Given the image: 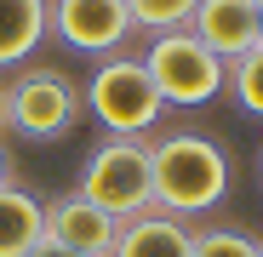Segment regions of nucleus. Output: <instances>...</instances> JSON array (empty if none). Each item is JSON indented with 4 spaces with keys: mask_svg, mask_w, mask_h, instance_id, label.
Segmentation results:
<instances>
[{
    "mask_svg": "<svg viewBox=\"0 0 263 257\" xmlns=\"http://www.w3.org/2000/svg\"><path fill=\"white\" fill-rule=\"evenodd\" d=\"M143 69L155 74V92H160L166 109H200V103H212V97H223V86H229V63L212 57L189 29L149 34Z\"/></svg>",
    "mask_w": 263,
    "mask_h": 257,
    "instance_id": "nucleus-3",
    "label": "nucleus"
},
{
    "mask_svg": "<svg viewBox=\"0 0 263 257\" xmlns=\"http://www.w3.org/2000/svg\"><path fill=\"white\" fill-rule=\"evenodd\" d=\"M257 12H263V0H257Z\"/></svg>",
    "mask_w": 263,
    "mask_h": 257,
    "instance_id": "nucleus-18",
    "label": "nucleus"
},
{
    "mask_svg": "<svg viewBox=\"0 0 263 257\" xmlns=\"http://www.w3.org/2000/svg\"><path fill=\"white\" fill-rule=\"evenodd\" d=\"M52 34V0H0V69H23Z\"/></svg>",
    "mask_w": 263,
    "mask_h": 257,
    "instance_id": "nucleus-10",
    "label": "nucleus"
},
{
    "mask_svg": "<svg viewBox=\"0 0 263 257\" xmlns=\"http://www.w3.org/2000/svg\"><path fill=\"white\" fill-rule=\"evenodd\" d=\"M80 103L92 109V120L109 137H149L166 114V103L155 92V74L143 69V57H126V52H115L92 69Z\"/></svg>",
    "mask_w": 263,
    "mask_h": 257,
    "instance_id": "nucleus-2",
    "label": "nucleus"
},
{
    "mask_svg": "<svg viewBox=\"0 0 263 257\" xmlns=\"http://www.w3.org/2000/svg\"><path fill=\"white\" fill-rule=\"evenodd\" d=\"M120 223L109 218L103 206H92L86 194H63L46 206V240L52 246H69V251H86V257H109Z\"/></svg>",
    "mask_w": 263,
    "mask_h": 257,
    "instance_id": "nucleus-8",
    "label": "nucleus"
},
{
    "mask_svg": "<svg viewBox=\"0 0 263 257\" xmlns=\"http://www.w3.org/2000/svg\"><path fill=\"white\" fill-rule=\"evenodd\" d=\"M229 92H235V103H240L246 114L263 120V46H252L246 57L229 63Z\"/></svg>",
    "mask_w": 263,
    "mask_h": 257,
    "instance_id": "nucleus-13",
    "label": "nucleus"
},
{
    "mask_svg": "<svg viewBox=\"0 0 263 257\" xmlns=\"http://www.w3.org/2000/svg\"><path fill=\"white\" fill-rule=\"evenodd\" d=\"M149 177H155V206L172 218L223 206L229 194V154L200 132H166L149 143Z\"/></svg>",
    "mask_w": 263,
    "mask_h": 257,
    "instance_id": "nucleus-1",
    "label": "nucleus"
},
{
    "mask_svg": "<svg viewBox=\"0 0 263 257\" xmlns=\"http://www.w3.org/2000/svg\"><path fill=\"white\" fill-rule=\"evenodd\" d=\"M12 183V160H6V149H0V189Z\"/></svg>",
    "mask_w": 263,
    "mask_h": 257,
    "instance_id": "nucleus-16",
    "label": "nucleus"
},
{
    "mask_svg": "<svg viewBox=\"0 0 263 257\" xmlns=\"http://www.w3.org/2000/svg\"><path fill=\"white\" fill-rule=\"evenodd\" d=\"M189 34L212 57L235 63L252 46H263V12H257V0H200L189 17Z\"/></svg>",
    "mask_w": 263,
    "mask_h": 257,
    "instance_id": "nucleus-7",
    "label": "nucleus"
},
{
    "mask_svg": "<svg viewBox=\"0 0 263 257\" xmlns=\"http://www.w3.org/2000/svg\"><path fill=\"white\" fill-rule=\"evenodd\" d=\"M195 257H263V240H252L246 229H200Z\"/></svg>",
    "mask_w": 263,
    "mask_h": 257,
    "instance_id": "nucleus-14",
    "label": "nucleus"
},
{
    "mask_svg": "<svg viewBox=\"0 0 263 257\" xmlns=\"http://www.w3.org/2000/svg\"><path fill=\"white\" fill-rule=\"evenodd\" d=\"M109 257H195V234H189L183 218L149 206V211H138V218L120 223Z\"/></svg>",
    "mask_w": 263,
    "mask_h": 257,
    "instance_id": "nucleus-9",
    "label": "nucleus"
},
{
    "mask_svg": "<svg viewBox=\"0 0 263 257\" xmlns=\"http://www.w3.org/2000/svg\"><path fill=\"white\" fill-rule=\"evenodd\" d=\"M0 126H6V103H0Z\"/></svg>",
    "mask_w": 263,
    "mask_h": 257,
    "instance_id": "nucleus-17",
    "label": "nucleus"
},
{
    "mask_svg": "<svg viewBox=\"0 0 263 257\" xmlns=\"http://www.w3.org/2000/svg\"><path fill=\"white\" fill-rule=\"evenodd\" d=\"M29 257H86V251H69V246H52V240H40Z\"/></svg>",
    "mask_w": 263,
    "mask_h": 257,
    "instance_id": "nucleus-15",
    "label": "nucleus"
},
{
    "mask_svg": "<svg viewBox=\"0 0 263 257\" xmlns=\"http://www.w3.org/2000/svg\"><path fill=\"white\" fill-rule=\"evenodd\" d=\"M52 34L86 57H115L138 29L126 0H52Z\"/></svg>",
    "mask_w": 263,
    "mask_h": 257,
    "instance_id": "nucleus-6",
    "label": "nucleus"
},
{
    "mask_svg": "<svg viewBox=\"0 0 263 257\" xmlns=\"http://www.w3.org/2000/svg\"><path fill=\"white\" fill-rule=\"evenodd\" d=\"M200 0H126V12H132V29H143V34H172V29H189Z\"/></svg>",
    "mask_w": 263,
    "mask_h": 257,
    "instance_id": "nucleus-12",
    "label": "nucleus"
},
{
    "mask_svg": "<svg viewBox=\"0 0 263 257\" xmlns=\"http://www.w3.org/2000/svg\"><path fill=\"white\" fill-rule=\"evenodd\" d=\"M0 103H6V126L17 137H63L69 126L80 120V86L63 74V69H23L17 80L0 86Z\"/></svg>",
    "mask_w": 263,
    "mask_h": 257,
    "instance_id": "nucleus-5",
    "label": "nucleus"
},
{
    "mask_svg": "<svg viewBox=\"0 0 263 257\" xmlns=\"http://www.w3.org/2000/svg\"><path fill=\"white\" fill-rule=\"evenodd\" d=\"M40 240H46V206L29 189L6 183L0 189V257H29Z\"/></svg>",
    "mask_w": 263,
    "mask_h": 257,
    "instance_id": "nucleus-11",
    "label": "nucleus"
},
{
    "mask_svg": "<svg viewBox=\"0 0 263 257\" xmlns=\"http://www.w3.org/2000/svg\"><path fill=\"white\" fill-rule=\"evenodd\" d=\"M92 206H103L115 223L138 218V211L155 206V177H149V143L143 137H109L92 149V160H86L80 171V189Z\"/></svg>",
    "mask_w": 263,
    "mask_h": 257,
    "instance_id": "nucleus-4",
    "label": "nucleus"
}]
</instances>
